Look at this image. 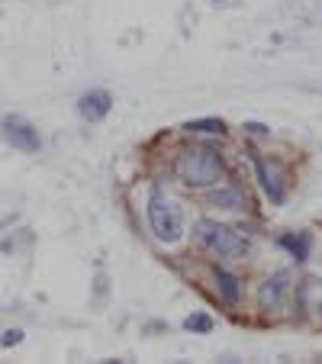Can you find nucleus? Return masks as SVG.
I'll list each match as a JSON object with an SVG mask.
<instances>
[{"instance_id":"obj_1","label":"nucleus","mask_w":322,"mask_h":364,"mask_svg":"<svg viewBox=\"0 0 322 364\" xmlns=\"http://www.w3.org/2000/svg\"><path fill=\"white\" fill-rule=\"evenodd\" d=\"M178 178L187 187H210L222 178V161L220 155L206 145H193V149L181 151L178 159Z\"/></svg>"},{"instance_id":"obj_2","label":"nucleus","mask_w":322,"mask_h":364,"mask_svg":"<svg viewBox=\"0 0 322 364\" xmlns=\"http://www.w3.org/2000/svg\"><path fill=\"white\" fill-rule=\"evenodd\" d=\"M193 235H197L200 245H203L206 252H213L216 258H245L248 255V242L242 239L235 229L222 226V223H216V220H197Z\"/></svg>"},{"instance_id":"obj_3","label":"nucleus","mask_w":322,"mask_h":364,"mask_svg":"<svg viewBox=\"0 0 322 364\" xmlns=\"http://www.w3.org/2000/svg\"><path fill=\"white\" fill-rule=\"evenodd\" d=\"M149 226L155 232V239L168 242V245L184 235V213H181V206L171 197H165L158 187L149 193Z\"/></svg>"},{"instance_id":"obj_4","label":"nucleus","mask_w":322,"mask_h":364,"mask_svg":"<svg viewBox=\"0 0 322 364\" xmlns=\"http://www.w3.org/2000/svg\"><path fill=\"white\" fill-rule=\"evenodd\" d=\"M4 136H7V142L14 145V149H20V151H39V145H42L36 126L26 123L23 117H7L4 119Z\"/></svg>"},{"instance_id":"obj_5","label":"nucleus","mask_w":322,"mask_h":364,"mask_svg":"<svg viewBox=\"0 0 322 364\" xmlns=\"http://www.w3.org/2000/svg\"><path fill=\"white\" fill-rule=\"evenodd\" d=\"M287 294H290V271H277V274H271L264 284H261V290H258L261 309H277V306H284Z\"/></svg>"},{"instance_id":"obj_6","label":"nucleus","mask_w":322,"mask_h":364,"mask_svg":"<svg viewBox=\"0 0 322 364\" xmlns=\"http://www.w3.org/2000/svg\"><path fill=\"white\" fill-rule=\"evenodd\" d=\"M254 171H258V181H261V187H264V193L271 197V203L281 206L284 200H287V187H284V181H281V171H277L274 165H267L264 159H254Z\"/></svg>"},{"instance_id":"obj_7","label":"nucleus","mask_w":322,"mask_h":364,"mask_svg":"<svg viewBox=\"0 0 322 364\" xmlns=\"http://www.w3.org/2000/svg\"><path fill=\"white\" fill-rule=\"evenodd\" d=\"M113 107V97L107 90H87V94L77 100V113H81L87 123H100Z\"/></svg>"},{"instance_id":"obj_8","label":"nucleus","mask_w":322,"mask_h":364,"mask_svg":"<svg viewBox=\"0 0 322 364\" xmlns=\"http://www.w3.org/2000/svg\"><path fill=\"white\" fill-rule=\"evenodd\" d=\"M281 245L287 248L290 255H294L296 262H306L309 258V245H313V239H309V232H296V235H284Z\"/></svg>"},{"instance_id":"obj_9","label":"nucleus","mask_w":322,"mask_h":364,"mask_svg":"<svg viewBox=\"0 0 322 364\" xmlns=\"http://www.w3.org/2000/svg\"><path fill=\"white\" fill-rule=\"evenodd\" d=\"M216 287H220L222 300L226 303H239V277L229 271H216Z\"/></svg>"},{"instance_id":"obj_10","label":"nucleus","mask_w":322,"mask_h":364,"mask_svg":"<svg viewBox=\"0 0 322 364\" xmlns=\"http://www.w3.org/2000/svg\"><path fill=\"white\" fill-rule=\"evenodd\" d=\"M187 132H210V136H222L226 132V123L216 117H203V119H187L184 123Z\"/></svg>"},{"instance_id":"obj_11","label":"nucleus","mask_w":322,"mask_h":364,"mask_svg":"<svg viewBox=\"0 0 322 364\" xmlns=\"http://www.w3.org/2000/svg\"><path fill=\"white\" fill-rule=\"evenodd\" d=\"M184 329L187 332H210L213 329V319L206 316V313H190V316L184 319Z\"/></svg>"},{"instance_id":"obj_12","label":"nucleus","mask_w":322,"mask_h":364,"mask_svg":"<svg viewBox=\"0 0 322 364\" xmlns=\"http://www.w3.org/2000/svg\"><path fill=\"white\" fill-rule=\"evenodd\" d=\"M213 200H216V203H222L226 210H239V206H242V197H239L235 191H220Z\"/></svg>"},{"instance_id":"obj_13","label":"nucleus","mask_w":322,"mask_h":364,"mask_svg":"<svg viewBox=\"0 0 322 364\" xmlns=\"http://www.w3.org/2000/svg\"><path fill=\"white\" fill-rule=\"evenodd\" d=\"M20 342H23V329H7V332H4V338H0V345H4V348L20 345Z\"/></svg>"},{"instance_id":"obj_14","label":"nucleus","mask_w":322,"mask_h":364,"mask_svg":"<svg viewBox=\"0 0 322 364\" xmlns=\"http://www.w3.org/2000/svg\"><path fill=\"white\" fill-rule=\"evenodd\" d=\"M245 129H252L254 136H267V132H271L267 126H261V123H245Z\"/></svg>"}]
</instances>
